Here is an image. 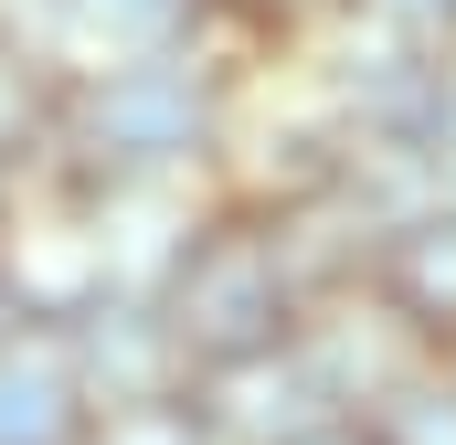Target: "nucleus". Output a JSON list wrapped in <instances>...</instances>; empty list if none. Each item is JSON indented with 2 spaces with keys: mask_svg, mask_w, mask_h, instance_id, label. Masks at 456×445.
Instances as JSON below:
<instances>
[{
  "mask_svg": "<svg viewBox=\"0 0 456 445\" xmlns=\"http://www.w3.org/2000/svg\"><path fill=\"white\" fill-rule=\"evenodd\" d=\"M276 329H287V255H276V233H244V222L202 233L181 255V287H170V339L224 371L244 350H276Z\"/></svg>",
  "mask_w": 456,
  "mask_h": 445,
  "instance_id": "obj_1",
  "label": "nucleus"
},
{
  "mask_svg": "<svg viewBox=\"0 0 456 445\" xmlns=\"http://www.w3.org/2000/svg\"><path fill=\"white\" fill-rule=\"evenodd\" d=\"M96 159H181L191 138H202V75L191 64H127L96 85Z\"/></svg>",
  "mask_w": 456,
  "mask_h": 445,
  "instance_id": "obj_2",
  "label": "nucleus"
},
{
  "mask_svg": "<svg viewBox=\"0 0 456 445\" xmlns=\"http://www.w3.org/2000/svg\"><path fill=\"white\" fill-rule=\"evenodd\" d=\"M224 403H233V435L255 445H308L319 425H330V382L319 371H276V350H244V360H224Z\"/></svg>",
  "mask_w": 456,
  "mask_h": 445,
  "instance_id": "obj_3",
  "label": "nucleus"
},
{
  "mask_svg": "<svg viewBox=\"0 0 456 445\" xmlns=\"http://www.w3.org/2000/svg\"><path fill=\"white\" fill-rule=\"evenodd\" d=\"M382 287H393V308H403L414 329H456V213L414 222V233H393Z\"/></svg>",
  "mask_w": 456,
  "mask_h": 445,
  "instance_id": "obj_4",
  "label": "nucleus"
},
{
  "mask_svg": "<svg viewBox=\"0 0 456 445\" xmlns=\"http://www.w3.org/2000/svg\"><path fill=\"white\" fill-rule=\"evenodd\" d=\"M64 435H75V382L64 371H32V382L11 371L0 382V445H64Z\"/></svg>",
  "mask_w": 456,
  "mask_h": 445,
  "instance_id": "obj_5",
  "label": "nucleus"
},
{
  "mask_svg": "<svg viewBox=\"0 0 456 445\" xmlns=\"http://www.w3.org/2000/svg\"><path fill=\"white\" fill-rule=\"evenodd\" d=\"M86 445H202V414L170 392H127V403H107V425Z\"/></svg>",
  "mask_w": 456,
  "mask_h": 445,
  "instance_id": "obj_6",
  "label": "nucleus"
},
{
  "mask_svg": "<svg viewBox=\"0 0 456 445\" xmlns=\"http://www.w3.org/2000/svg\"><path fill=\"white\" fill-rule=\"evenodd\" d=\"M382 445H456V392H403L382 414Z\"/></svg>",
  "mask_w": 456,
  "mask_h": 445,
  "instance_id": "obj_7",
  "label": "nucleus"
},
{
  "mask_svg": "<svg viewBox=\"0 0 456 445\" xmlns=\"http://www.w3.org/2000/svg\"><path fill=\"white\" fill-rule=\"evenodd\" d=\"M86 11H96L107 32H159V21H170L181 0H86Z\"/></svg>",
  "mask_w": 456,
  "mask_h": 445,
  "instance_id": "obj_8",
  "label": "nucleus"
},
{
  "mask_svg": "<svg viewBox=\"0 0 456 445\" xmlns=\"http://www.w3.org/2000/svg\"><path fill=\"white\" fill-rule=\"evenodd\" d=\"M382 11H393L403 32H446V21H456V0H382Z\"/></svg>",
  "mask_w": 456,
  "mask_h": 445,
  "instance_id": "obj_9",
  "label": "nucleus"
},
{
  "mask_svg": "<svg viewBox=\"0 0 456 445\" xmlns=\"http://www.w3.org/2000/svg\"><path fill=\"white\" fill-rule=\"evenodd\" d=\"M21 319H32V308H21V287H11V276H0V339L21 329Z\"/></svg>",
  "mask_w": 456,
  "mask_h": 445,
  "instance_id": "obj_10",
  "label": "nucleus"
},
{
  "mask_svg": "<svg viewBox=\"0 0 456 445\" xmlns=\"http://www.w3.org/2000/svg\"><path fill=\"white\" fill-rule=\"evenodd\" d=\"M287 11H308V0H287Z\"/></svg>",
  "mask_w": 456,
  "mask_h": 445,
  "instance_id": "obj_11",
  "label": "nucleus"
},
{
  "mask_svg": "<svg viewBox=\"0 0 456 445\" xmlns=\"http://www.w3.org/2000/svg\"><path fill=\"white\" fill-rule=\"evenodd\" d=\"M308 445H319V435H308Z\"/></svg>",
  "mask_w": 456,
  "mask_h": 445,
  "instance_id": "obj_12",
  "label": "nucleus"
}]
</instances>
